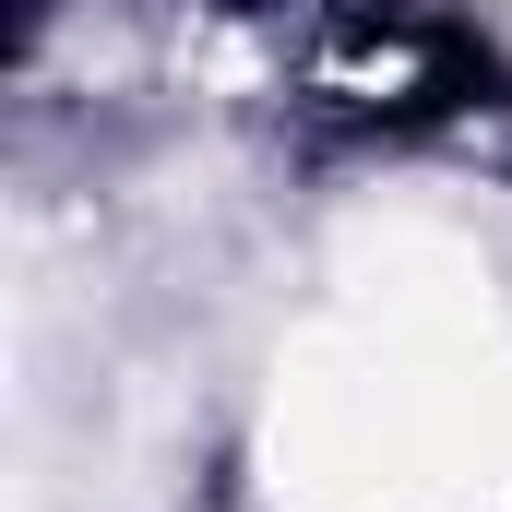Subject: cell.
Segmentation results:
<instances>
[{
    "instance_id": "6da1fadb",
    "label": "cell",
    "mask_w": 512,
    "mask_h": 512,
    "mask_svg": "<svg viewBox=\"0 0 512 512\" xmlns=\"http://www.w3.org/2000/svg\"><path fill=\"white\" fill-rule=\"evenodd\" d=\"M322 108L393 143V131H441L465 108H512V72L477 24H453L429 0H358L322 48Z\"/></svg>"
},
{
    "instance_id": "7a4b0ae2",
    "label": "cell",
    "mask_w": 512,
    "mask_h": 512,
    "mask_svg": "<svg viewBox=\"0 0 512 512\" xmlns=\"http://www.w3.org/2000/svg\"><path fill=\"white\" fill-rule=\"evenodd\" d=\"M215 12H286V0H215Z\"/></svg>"
}]
</instances>
